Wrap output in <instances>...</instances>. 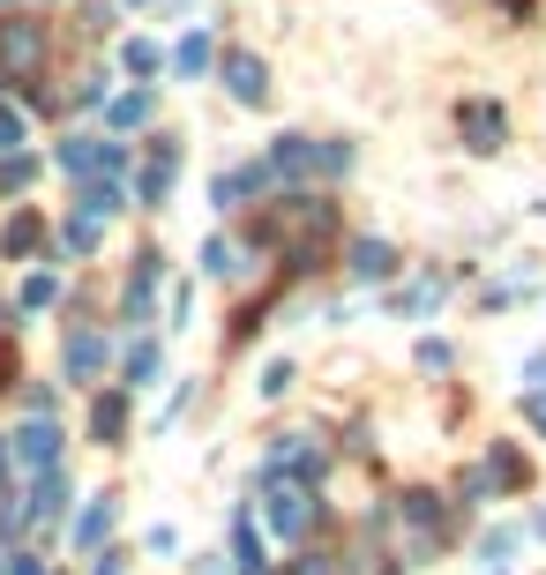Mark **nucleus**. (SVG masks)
<instances>
[{
	"label": "nucleus",
	"mask_w": 546,
	"mask_h": 575,
	"mask_svg": "<svg viewBox=\"0 0 546 575\" xmlns=\"http://www.w3.org/2000/svg\"><path fill=\"white\" fill-rule=\"evenodd\" d=\"M315 479H277V471H262V516H270V531L277 538H299L315 524Z\"/></svg>",
	"instance_id": "1"
},
{
	"label": "nucleus",
	"mask_w": 546,
	"mask_h": 575,
	"mask_svg": "<svg viewBox=\"0 0 546 575\" xmlns=\"http://www.w3.org/2000/svg\"><path fill=\"white\" fill-rule=\"evenodd\" d=\"M60 441H68V434H60L45 411H31V418L8 434V449H15V471H60Z\"/></svg>",
	"instance_id": "2"
},
{
	"label": "nucleus",
	"mask_w": 546,
	"mask_h": 575,
	"mask_svg": "<svg viewBox=\"0 0 546 575\" xmlns=\"http://www.w3.org/2000/svg\"><path fill=\"white\" fill-rule=\"evenodd\" d=\"M172 180H180V142L172 135H158L150 142V158H143V172H135V209H166V195H172Z\"/></svg>",
	"instance_id": "3"
},
{
	"label": "nucleus",
	"mask_w": 546,
	"mask_h": 575,
	"mask_svg": "<svg viewBox=\"0 0 546 575\" xmlns=\"http://www.w3.org/2000/svg\"><path fill=\"white\" fill-rule=\"evenodd\" d=\"M457 135H464L471 158H494L502 135H509V113L494 105V97H464V105H457Z\"/></svg>",
	"instance_id": "4"
},
{
	"label": "nucleus",
	"mask_w": 546,
	"mask_h": 575,
	"mask_svg": "<svg viewBox=\"0 0 546 575\" xmlns=\"http://www.w3.org/2000/svg\"><path fill=\"white\" fill-rule=\"evenodd\" d=\"M262 471H277V479H322V441L315 434H277L262 449Z\"/></svg>",
	"instance_id": "5"
},
{
	"label": "nucleus",
	"mask_w": 546,
	"mask_h": 575,
	"mask_svg": "<svg viewBox=\"0 0 546 575\" xmlns=\"http://www.w3.org/2000/svg\"><path fill=\"white\" fill-rule=\"evenodd\" d=\"M158 285H166V254H158V246H143V254H135V277L121 285V322H150Z\"/></svg>",
	"instance_id": "6"
},
{
	"label": "nucleus",
	"mask_w": 546,
	"mask_h": 575,
	"mask_svg": "<svg viewBox=\"0 0 546 575\" xmlns=\"http://www.w3.org/2000/svg\"><path fill=\"white\" fill-rule=\"evenodd\" d=\"M217 76H225V90H232V105H270V68H262L254 53H225Z\"/></svg>",
	"instance_id": "7"
},
{
	"label": "nucleus",
	"mask_w": 546,
	"mask_h": 575,
	"mask_svg": "<svg viewBox=\"0 0 546 575\" xmlns=\"http://www.w3.org/2000/svg\"><path fill=\"white\" fill-rule=\"evenodd\" d=\"M105 359H113V344H105V329H76L68 336V352H60V367H68V381H98L105 373Z\"/></svg>",
	"instance_id": "8"
},
{
	"label": "nucleus",
	"mask_w": 546,
	"mask_h": 575,
	"mask_svg": "<svg viewBox=\"0 0 546 575\" xmlns=\"http://www.w3.org/2000/svg\"><path fill=\"white\" fill-rule=\"evenodd\" d=\"M262 187H277V180L262 172V158H254V164H232V172H217L211 203H217V209H248L254 195H262Z\"/></svg>",
	"instance_id": "9"
},
{
	"label": "nucleus",
	"mask_w": 546,
	"mask_h": 575,
	"mask_svg": "<svg viewBox=\"0 0 546 575\" xmlns=\"http://www.w3.org/2000/svg\"><path fill=\"white\" fill-rule=\"evenodd\" d=\"M166 68H172L180 82H203V76L217 68V38L203 31V23H195V31H187V38H180V45L166 53Z\"/></svg>",
	"instance_id": "10"
},
{
	"label": "nucleus",
	"mask_w": 546,
	"mask_h": 575,
	"mask_svg": "<svg viewBox=\"0 0 546 575\" xmlns=\"http://www.w3.org/2000/svg\"><path fill=\"white\" fill-rule=\"evenodd\" d=\"M113 524H121V501H113V493H98L83 516H76V553H105Z\"/></svg>",
	"instance_id": "11"
},
{
	"label": "nucleus",
	"mask_w": 546,
	"mask_h": 575,
	"mask_svg": "<svg viewBox=\"0 0 546 575\" xmlns=\"http://www.w3.org/2000/svg\"><path fill=\"white\" fill-rule=\"evenodd\" d=\"M262 172H270V180H307V172H315V142H307V135H277L270 158H262Z\"/></svg>",
	"instance_id": "12"
},
{
	"label": "nucleus",
	"mask_w": 546,
	"mask_h": 575,
	"mask_svg": "<svg viewBox=\"0 0 546 575\" xmlns=\"http://www.w3.org/2000/svg\"><path fill=\"white\" fill-rule=\"evenodd\" d=\"M0 60H8L15 76H38V60H45L38 23H8V31H0Z\"/></svg>",
	"instance_id": "13"
},
{
	"label": "nucleus",
	"mask_w": 546,
	"mask_h": 575,
	"mask_svg": "<svg viewBox=\"0 0 546 575\" xmlns=\"http://www.w3.org/2000/svg\"><path fill=\"white\" fill-rule=\"evenodd\" d=\"M127 389H105L98 404H90V441H105V449H121V434H127Z\"/></svg>",
	"instance_id": "14"
},
{
	"label": "nucleus",
	"mask_w": 546,
	"mask_h": 575,
	"mask_svg": "<svg viewBox=\"0 0 546 575\" xmlns=\"http://www.w3.org/2000/svg\"><path fill=\"white\" fill-rule=\"evenodd\" d=\"M76 209L98 217V225L121 217V209H127V180H76Z\"/></svg>",
	"instance_id": "15"
},
{
	"label": "nucleus",
	"mask_w": 546,
	"mask_h": 575,
	"mask_svg": "<svg viewBox=\"0 0 546 575\" xmlns=\"http://www.w3.org/2000/svg\"><path fill=\"white\" fill-rule=\"evenodd\" d=\"M158 367H166L158 336H135V344H127V359H121V389H127V396H135V389H150V381H158Z\"/></svg>",
	"instance_id": "16"
},
{
	"label": "nucleus",
	"mask_w": 546,
	"mask_h": 575,
	"mask_svg": "<svg viewBox=\"0 0 546 575\" xmlns=\"http://www.w3.org/2000/svg\"><path fill=\"white\" fill-rule=\"evenodd\" d=\"M232 568H240V575H262V568H270V545H262V531H254L248 508L232 516Z\"/></svg>",
	"instance_id": "17"
},
{
	"label": "nucleus",
	"mask_w": 546,
	"mask_h": 575,
	"mask_svg": "<svg viewBox=\"0 0 546 575\" xmlns=\"http://www.w3.org/2000/svg\"><path fill=\"white\" fill-rule=\"evenodd\" d=\"M352 277H360V285L397 277V246H389V240H352Z\"/></svg>",
	"instance_id": "18"
},
{
	"label": "nucleus",
	"mask_w": 546,
	"mask_h": 575,
	"mask_svg": "<svg viewBox=\"0 0 546 575\" xmlns=\"http://www.w3.org/2000/svg\"><path fill=\"white\" fill-rule=\"evenodd\" d=\"M60 501H68V479H60V471H38V486H31V501H23V524H53Z\"/></svg>",
	"instance_id": "19"
},
{
	"label": "nucleus",
	"mask_w": 546,
	"mask_h": 575,
	"mask_svg": "<svg viewBox=\"0 0 546 575\" xmlns=\"http://www.w3.org/2000/svg\"><path fill=\"white\" fill-rule=\"evenodd\" d=\"M105 105H113V127H150L158 120V97H150V90H127V97H105Z\"/></svg>",
	"instance_id": "20"
},
{
	"label": "nucleus",
	"mask_w": 546,
	"mask_h": 575,
	"mask_svg": "<svg viewBox=\"0 0 546 575\" xmlns=\"http://www.w3.org/2000/svg\"><path fill=\"white\" fill-rule=\"evenodd\" d=\"M479 479H487V486H502V493H516L532 471H524V456H516V449H494L487 463H479Z\"/></svg>",
	"instance_id": "21"
},
{
	"label": "nucleus",
	"mask_w": 546,
	"mask_h": 575,
	"mask_svg": "<svg viewBox=\"0 0 546 575\" xmlns=\"http://www.w3.org/2000/svg\"><path fill=\"white\" fill-rule=\"evenodd\" d=\"M98 240H105V225H98V217H83V209H68V225H60V246H68V254H90Z\"/></svg>",
	"instance_id": "22"
},
{
	"label": "nucleus",
	"mask_w": 546,
	"mask_h": 575,
	"mask_svg": "<svg viewBox=\"0 0 546 575\" xmlns=\"http://www.w3.org/2000/svg\"><path fill=\"white\" fill-rule=\"evenodd\" d=\"M121 68H127V76H158V68H166V45L127 38V45H121Z\"/></svg>",
	"instance_id": "23"
},
{
	"label": "nucleus",
	"mask_w": 546,
	"mask_h": 575,
	"mask_svg": "<svg viewBox=\"0 0 546 575\" xmlns=\"http://www.w3.org/2000/svg\"><path fill=\"white\" fill-rule=\"evenodd\" d=\"M203 269H211V277H240L248 262H240V246H232L225 232H217V240H203Z\"/></svg>",
	"instance_id": "24"
},
{
	"label": "nucleus",
	"mask_w": 546,
	"mask_h": 575,
	"mask_svg": "<svg viewBox=\"0 0 546 575\" xmlns=\"http://www.w3.org/2000/svg\"><path fill=\"white\" fill-rule=\"evenodd\" d=\"M450 299V277H420V285L397 299V314H426V307H442Z\"/></svg>",
	"instance_id": "25"
},
{
	"label": "nucleus",
	"mask_w": 546,
	"mask_h": 575,
	"mask_svg": "<svg viewBox=\"0 0 546 575\" xmlns=\"http://www.w3.org/2000/svg\"><path fill=\"white\" fill-rule=\"evenodd\" d=\"M53 299H60V285H53V269H38V277H23V291H15V307H23V314H45Z\"/></svg>",
	"instance_id": "26"
},
{
	"label": "nucleus",
	"mask_w": 546,
	"mask_h": 575,
	"mask_svg": "<svg viewBox=\"0 0 546 575\" xmlns=\"http://www.w3.org/2000/svg\"><path fill=\"white\" fill-rule=\"evenodd\" d=\"M23 142H31V120H23V113H15V105L0 97V158H15Z\"/></svg>",
	"instance_id": "27"
},
{
	"label": "nucleus",
	"mask_w": 546,
	"mask_h": 575,
	"mask_svg": "<svg viewBox=\"0 0 546 575\" xmlns=\"http://www.w3.org/2000/svg\"><path fill=\"white\" fill-rule=\"evenodd\" d=\"M0 246H8V254H31V246H38V217H15V225L0 232Z\"/></svg>",
	"instance_id": "28"
},
{
	"label": "nucleus",
	"mask_w": 546,
	"mask_h": 575,
	"mask_svg": "<svg viewBox=\"0 0 546 575\" xmlns=\"http://www.w3.org/2000/svg\"><path fill=\"white\" fill-rule=\"evenodd\" d=\"M509 553H516V531H487V545H479V561H487V568H502Z\"/></svg>",
	"instance_id": "29"
},
{
	"label": "nucleus",
	"mask_w": 546,
	"mask_h": 575,
	"mask_svg": "<svg viewBox=\"0 0 546 575\" xmlns=\"http://www.w3.org/2000/svg\"><path fill=\"white\" fill-rule=\"evenodd\" d=\"M105 97H113V76H83L76 82V105H83V113L90 105H105Z\"/></svg>",
	"instance_id": "30"
},
{
	"label": "nucleus",
	"mask_w": 546,
	"mask_h": 575,
	"mask_svg": "<svg viewBox=\"0 0 546 575\" xmlns=\"http://www.w3.org/2000/svg\"><path fill=\"white\" fill-rule=\"evenodd\" d=\"M285 389H293V367H285V359H270V367H262V396H285Z\"/></svg>",
	"instance_id": "31"
},
{
	"label": "nucleus",
	"mask_w": 546,
	"mask_h": 575,
	"mask_svg": "<svg viewBox=\"0 0 546 575\" xmlns=\"http://www.w3.org/2000/svg\"><path fill=\"white\" fill-rule=\"evenodd\" d=\"M420 367L426 373H450V344H442V336H426V344H420Z\"/></svg>",
	"instance_id": "32"
},
{
	"label": "nucleus",
	"mask_w": 546,
	"mask_h": 575,
	"mask_svg": "<svg viewBox=\"0 0 546 575\" xmlns=\"http://www.w3.org/2000/svg\"><path fill=\"white\" fill-rule=\"evenodd\" d=\"M187 314H195V285H172V322L166 329H187Z\"/></svg>",
	"instance_id": "33"
},
{
	"label": "nucleus",
	"mask_w": 546,
	"mask_h": 575,
	"mask_svg": "<svg viewBox=\"0 0 546 575\" xmlns=\"http://www.w3.org/2000/svg\"><path fill=\"white\" fill-rule=\"evenodd\" d=\"M524 418H532V426L546 434V389H532V396H524Z\"/></svg>",
	"instance_id": "34"
},
{
	"label": "nucleus",
	"mask_w": 546,
	"mask_h": 575,
	"mask_svg": "<svg viewBox=\"0 0 546 575\" xmlns=\"http://www.w3.org/2000/svg\"><path fill=\"white\" fill-rule=\"evenodd\" d=\"M8 575H45V561H38V553H15V561H8Z\"/></svg>",
	"instance_id": "35"
},
{
	"label": "nucleus",
	"mask_w": 546,
	"mask_h": 575,
	"mask_svg": "<svg viewBox=\"0 0 546 575\" xmlns=\"http://www.w3.org/2000/svg\"><path fill=\"white\" fill-rule=\"evenodd\" d=\"M524 381H532V389H546V352H532V359H524Z\"/></svg>",
	"instance_id": "36"
},
{
	"label": "nucleus",
	"mask_w": 546,
	"mask_h": 575,
	"mask_svg": "<svg viewBox=\"0 0 546 575\" xmlns=\"http://www.w3.org/2000/svg\"><path fill=\"white\" fill-rule=\"evenodd\" d=\"M8 479H15V449H8V434H0V493H8Z\"/></svg>",
	"instance_id": "37"
},
{
	"label": "nucleus",
	"mask_w": 546,
	"mask_h": 575,
	"mask_svg": "<svg viewBox=\"0 0 546 575\" xmlns=\"http://www.w3.org/2000/svg\"><path fill=\"white\" fill-rule=\"evenodd\" d=\"M90 575H127V568H121V553H98V568Z\"/></svg>",
	"instance_id": "38"
},
{
	"label": "nucleus",
	"mask_w": 546,
	"mask_h": 575,
	"mask_svg": "<svg viewBox=\"0 0 546 575\" xmlns=\"http://www.w3.org/2000/svg\"><path fill=\"white\" fill-rule=\"evenodd\" d=\"M293 575H330V568H322V553H315V561H299V568Z\"/></svg>",
	"instance_id": "39"
},
{
	"label": "nucleus",
	"mask_w": 546,
	"mask_h": 575,
	"mask_svg": "<svg viewBox=\"0 0 546 575\" xmlns=\"http://www.w3.org/2000/svg\"><path fill=\"white\" fill-rule=\"evenodd\" d=\"M502 8H509V15H516V23H524V15H532V0H502Z\"/></svg>",
	"instance_id": "40"
},
{
	"label": "nucleus",
	"mask_w": 546,
	"mask_h": 575,
	"mask_svg": "<svg viewBox=\"0 0 546 575\" xmlns=\"http://www.w3.org/2000/svg\"><path fill=\"white\" fill-rule=\"evenodd\" d=\"M127 8H150V0H127Z\"/></svg>",
	"instance_id": "41"
}]
</instances>
